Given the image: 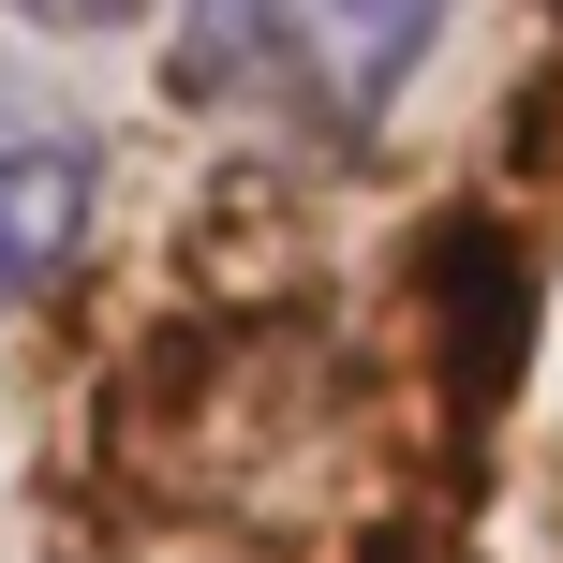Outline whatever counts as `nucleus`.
<instances>
[{"mask_svg":"<svg viewBox=\"0 0 563 563\" xmlns=\"http://www.w3.org/2000/svg\"><path fill=\"white\" fill-rule=\"evenodd\" d=\"M445 0H194V75L208 89H282L297 119H386Z\"/></svg>","mask_w":563,"mask_h":563,"instance_id":"1","label":"nucleus"},{"mask_svg":"<svg viewBox=\"0 0 563 563\" xmlns=\"http://www.w3.org/2000/svg\"><path fill=\"white\" fill-rule=\"evenodd\" d=\"M89 208H104L89 134L59 104H30V89H0V311L45 297V282L89 253Z\"/></svg>","mask_w":563,"mask_h":563,"instance_id":"2","label":"nucleus"},{"mask_svg":"<svg viewBox=\"0 0 563 563\" xmlns=\"http://www.w3.org/2000/svg\"><path fill=\"white\" fill-rule=\"evenodd\" d=\"M15 15H30V30H134L148 0H15Z\"/></svg>","mask_w":563,"mask_h":563,"instance_id":"3","label":"nucleus"}]
</instances>
